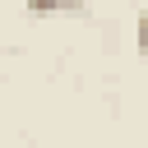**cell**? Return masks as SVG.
Wrapping results in <instances>:
<instances>
[{"instance_id": "cell-1", "label": "cell", "mask_w": 148, "mask_h": 148, "mask_svg": "<svg viewBox=\"0 0 148 148\" xmlns=\"http://www.w3.org/2000/svg\"><path fill=\"white\" fill-rule=\"evenodd\" d=\"M88 0H28V14L42 18V14H83Z\"/></svg>"}, {"instance_id": "cell-2", "label": "cell", "mask_w": 148, "mask_h": 148, "mask_svg": "<svg viewBox=\"0 0 148 148\" xmlns=\"http://www.w3.org/2000/svg\"><path fill=\"white\" fill-rule=\"evenodd\" d=\"M134 46H139V56H148V9H143L139 23H134Z\"/></svg>"}]
</instances>
